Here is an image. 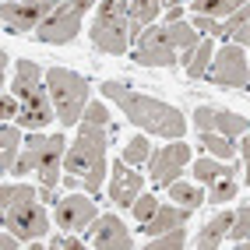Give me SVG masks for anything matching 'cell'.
I'll use <instances>...</instances> for the list:
<instances>
[{"label":"cell","instance_id":"cell-1","mask_svg":"<svg viewBox=\"0 0 250 250\" xmlns=\"http://www.w3.org/2000/svg\"><path fill=\"white\" fill-rule=\"evenodd\" d=\"M103 95L120 106V113H127V120L138 130H145V134H155V138H183L187 134L183 113L169 103H162V99H152V95L124 85V81H106Z\"/></svg>","mask_w":250,"mask_h":250},{"label":"cell","instance_id":"cell-2","mask_svg":"<svg viewBox=\"0 0 250 250\" xmlns=\"http://www.w3.org/2000/svg\"><path fill=\"white\" fill-rule=\"evenodd\" d=\"M106 145H109V127L81 120L78 138L63 155V169L85 183V190L92 197L103 190V180H106Z\"/></svg>","mask_w":250,"mask_h":250},{"label":"cell","instance_id":"cell-3","mask_svg":"<svg viewBox=\"0 0 250 250\" xmlns=\"http://www.w3.org/2000/svg\"><path fill=\"white\" fill-rule=\"evenodd\" d=\"M46 201L39 190H32L28 183H4L0 187V211H4V226L18 232L25 243H36L49 232V215L42 208Z\"/></svg>","mask_w":250,"mask_h":250},{"label":"cell","instance_id":"cell-4","mask_svg":"<svg viewBox=\"0 0 250 250\" xmlns=\"http://www.w3.org/2000/svg\"><path fill=\"white\" fill-rule=\"evenodd\" d=\"M201 42L197 28L187 21H176V25H162L152 28L148 25L141 36H138V49H134V60L141 67H176V49H194Z\"/></svg>","mask_w":250,"mask_h":250},{"label":"cell","instance_id":"cell-5","mask_svg":"<svg viewBox=\"0 0 250 250\" xmlns=\"http://www.w3.org/2000/svg\"><path fill=\"white\" fill-rule=\"evenodd\" d=\"M11 95L21 99V113L18 120L21 127L28 130H42L53 124V95H49V88L42 85V71L39 63L32 60H18V67H14V81H11Z\"/></svg>","mask_w":250,"mask_h":250},{"label":"cell","instance_id":"cell-6","mask_svg":"<svg viewBox=\"0 0 250 250\" xmlns=\"http://www.w3.org/2000/svg\"><path fill=\"white\" fill-rule=\"evenodd\" d=\"M88 39L99 53H127L130 39V0H103L99 14L88 28Z\"/></svg>","mask_w":250,"mask_h":250},{"label":"cell","instance_id":"cell-7","mask_svg":"<svg viewBox=\"0 0 250 250\" xmlns=\"http://www.w3.org/2000/svg\"><path fill=\"white\" fill-rule=\"evenodd\" d=\"M46 88L53 95V106H57V120L63 127H74L81 124L88 106V78H81L67 67H49L46 71Z\"/></svg>","mask_w":250,"mask_h":250},{"label":"cell","instance_id":"cell-8","mask_svg":"<svg viewBox=\"0 0 250 250\" xmlns=\"http://www.w3.org/2000/svg\"><path fill=\"white\" fill-rule=\"evenodd\" d=\"M95 0H67V4H57V11L36 28V39L46 46H63L71 42L81 32V14H85Z\"/></svg>","mask_w":250,"mask_h":250},{"label":"cell","instance_id":"cell-9","mask_svg":"<svg viewBox=\"0 0 250 250\" xmlns=\"http://www.w3.org/2000/svg\"><path fill=\"white\" fill-rule=\"evenodd\" d=\"M208 78L215 81V85H222V88H250V67H247L243 46L226 42L222 49H215Z\"/></svg>","mask_w":250,"mask_h":250},{"label":"cell","instance_id":"cell-10","mask_svg":"<svg viewBox=\"0 0 250 250\" xmlns=\"http://www.w3.org/2000/svg\"><path fill=\"white\" fill-rule=\"evenodd\" d=\"M53 11H57L53 0H4L0 18H4V28L7 32L21 36V32H36Z\"/></svg>","mask_w":250,"mask_h":250},{"label":"cell","instance_id":"cell-11","mask_svg":"<svg viewBox=\"0 0 250 250\" xmlns=\"http://www.w3.org/2000/svg\"><path fill=\"white\" fill-rule=\"evenodd\" d=\"M28 141L36 145V173L42 180V187H53L60 183V169H63V155H67V138L53 134V138H42V134H28Z\"/></svg>","mask_w":250,"mask_h":250},{"label":"cell","instance_id":"cell-12","mask_svg":"<svg viewBox=\"0 0 250 250\" xmlns=\"http://www.w3.org/2000/svg\"><path fill=\"white\" fill-rule=\"evenodd\" d=\"M145 194V180L138 169H130L127 159H116L109 166V197L116 208H134V201Z\"/></svg>","mask_w":250,"mask_h":250},{"label":"cell","instance_id":"cell-13","mask_svg":"<svg viewBox=\"0 0 250 250\" xmlns=\"http://www.w3.org/2000/svg\"><path fill=\"white\" fill-rule=\"evenodd\" d=\"M190 162V145H183V141H173V145H166L159 148V152H152V159H148V169H152V183H169L183 173V166Z\"/></svg>","mask_w":250,"mask_h":250},{"label":"cell","instance_id":"cell-14","mask_svg":"<svg viewBox=\"0 0 250 250\" xmlns=\"http://www.w3.org/2000/svg\"><path fill=\"white\" fill-rule=\"evenodd\" d=\"M88 243L99 247V250H130L134 247V236H130V229L116 215H99L88 226Z\"/></svg>","mask_w":250,"mask_h":250},{"label":"cell","instance_id":"cell-15","mask_svg":"<svg viewBox=\"0 0 250 250\" xmlns=\"http://www.w3.org/2000/svg\"><path fill=\"white\" fill-rule=\"evenodd\" d=\"M194 127H197V134H201V130H219L226 138H240V134L250 130V120L240 116V113H229V109L201 106V109H194Z\"/></svg>","mask_w":250,"mask_h":250},{"label":"cell","instance_id":"cell-16","mask_svg":"<svg viewBox=\"0 0 250 250\" xmlns=\"http://www.w3.org/2000/svg\"><path fill=\"white\" fill-rule=\"evenodd\" d=\"M99 219L95 215V201L92 197H81V194H67L57 201V226L60 229H71V232H81L85 226H92Z\"/></svg>","mask_w":250,"mask_h":250},{"label":"cell","instance_id":"cell-17","mask_svg":"<svg viewBox=\"0 0 250 250\" xmlns=\"http://www.w3.org/2000/svg\"><path fill=\"white\" fill-rule=\"evenodd\" d=\"M232 222H236V211H219V215H211V219L205 222V229L201 232H197V247H201V250H215V247H222V236H226V232L232 229Z\"/></svg>","mask_w":250,"mask_h":250},{"label":"cell","instance_id":"cell-18","mask_svg":"<svg viewBox=\"0 0 250 250\" xmlns=\"http://www.w3.org/2000/svg\"><path fill=\"white\" fill-rule=\"evenodd\" d=\"M187 219H190V208H180V205H159V211H155L145 226H138V229H145L148 236H159V232H166V229L183 226Z\"/></svg>","mask_w":250,"mask_h":250},{"label":"cell","instance_id":"cell-19","mask_svg":"<svg viewBox=\"0 0 250 250\" xmlns=\"http://www.w3.org/2000/svg\"><path fill=\"white\" fill-rule=\"evenodd\" d=\"M211 57H215V42L211 39H201L194 49H183V71H187V78H205L208 67H211Z\"/></svg>","mask_w":250,"mask_h":250},{"label":"cell","instance_id":"cell-20","mask_svg":"<svg viewBox=\"0 0 250 250\" xmlns=\"http://www.w3.org/2000/svg\"><path fill=\"white\" fill-rule=\"evenodd\" d=\"M18 155H21V127L4 124V130H0V173H14Z\"/></svg>","mask_w":250,"mask_h":250},{"label":"cell","instance_id":"cell-21","mask_svg":"<svg viewBox=\"0 0 250 250\" xmlns=\"http://www.w3.org/2000/svg\"><path fill=\"white\" fill-rule=\"evenodd\" d=\"M159 7H162V0H130V32H134V39L155 21Z\"/></svg>","mask_w":250,"mask_h":250},{"label":"cell","instance_id":"cell-22","mask_svg":"<svg viewBox=\"0 0 250 250\" xmlns=\"http://www.w3.org/2000/svg\"><path fill=\"white\" fill-rule=\"evenodd\" d=\"M169 197L180 205V208H201L205 201H208V194L201 190V187H194V183H183V180H173L169 183Z\"/></svg>","mask_w":250,"mask_h":250},{"label":"cell","instance_id":"cell-23","mask_svg":"<svg viewBox=\"0 0 250 250\" xmlns=\"http://www.w3.org/2000/svg\"><path fill=\"white\" fill-rule=\"evenodd\" d=\"M236 169H240V166L232 162L229 169L211 183V190H208V201H211V205H219V208H222L226 201H232V197H236Z\"/></svg>","mask_w":250,"mask_h":250},{"label":"cell","instance_id":"cell-24","mask_svg":"<svg viewBox=\"0 0 250 250\" xmlns=\"http://www.w3.org/2000/svg\"><path fill=\"white\" fill-rule=\"evenodd\" d=\"M243 4H250V0H194V14H208V18L226 21L229 14L240 11Z\"/></svg>","mask_w":250,"mask_h":250},{"label":"cell","instance_id":"cell-25","mask_svg":"<svg viewBox=\"0 0 250 250\" xmlns=\"http://www.w3.org/2000/svg\"><path fill=\"white\" fill-rule=\"evenodd\" d=\"M201 145L208 148L215 159H226V162L236 159V145H232V138L219 134V130H201Z\"/></svg>","mask_w":250,"mask_h":250},{"label":"cell","instance_id":"cell-26","mask_svg":"<svg viewBox=\"0 0 250 250\" xmlns=\"http://www.w3.org/2000/svg\"><path fill=\"white\" fill-rule=\"evenodd\" d=\"M232 162H226V159H197L194 162V180H201V183H215L226 169H229Z\"/></svg>","mask_w":250,"mask_h":250},{"label":"cell","instance_id":"cell-27","mask_svg":"<svg viewBox=\"0 0 250 250\" xmlns=\"http://www.w3.org/2000/svg\"><path fill=\"white\" fill-rule=\"evenodd\" d=\"M183 243H187V229L176 226V229H166L159 236H152L148 240V250H180Z\"/></svg>","mask_w":250,"mask_h":250},{"label":"cell","instance_id":"cell-28","mask_svg":"<svg viewBox=\"0 0 250 250\" xmlns=\"http://www.w3.org/2000/svg\"><path fill=\"white\" fill-rule=\"evenodd\" d=\"M124 159H127L130 166H141V162H148V159H152V141H148L145 134L130 138V141H127V148H124Z\"/></svg>","mask_w":250,"mask_h":250},{"label":"cell","instance_id":"cell-29","mask_svg":"<svg viewBox=\"0 0 250 250\" xmlns=\"http://www.w3.org/2000/svg\"><path fill=\"white\" fill-rule=\"evenodd\" d=\"M229 236H232V243H240V247H247V243H250V205L236 211V222H232Z\"/></svg>","mask_w":250,"mask_h":250},{"label":"cell","instance_id":"cell-30","mask_svg":"<svg viewBox=\"0 0 250 250\" xmlns=\"http://www.w3.org/2000/svg\"><path fill=\"white\" fill-rule=\"evenodd\" d=\"M130 211H134V219L145 226V222H148V219H152V215L159 211V197H155V194H141L138 201H134V208H130Z\"/></svg>","mask_w":250,"mask_h":250},{"label":"cell","instance_id":"cell-31","mask_svg":"<svg viewBox=\"0 0 250 250\" xmlns=\"http://www.w3.org/2000/svg\"><path fill=\"white\" fill-rule=\"evenodd\" d=\"M243 25H250V4H243L240 11H232L229 18L222 21V39H226V36H232V32L243 28Z\"/></svg>","mask_w":250,"mask_h":250},{"label":"cell","instance_id":"cell-32","mask_svg":"<svg viewBox=\"0 0 250 250\" xmlns=\"http://www.w3.org/2000/svg\"><path fill=\"white\" fill-rule=\"evenodd\" d=\"M28 169H36V145H32V141L25 138V148H21L18 162H14V173H18V176H25Z\"/></svg>","mask_w":250,"mask_h":250},{"label":"cell","instance_id":"cell-33","mask_svg":"<svg viewBox=\"0 0 250 250\" xmlns=\"http://www.w3.org/2000/svg\"><path fill=\"white\" fill-rule=\"evenodd\" d=\"M81 120H88V124H99V127H109V109L103 103H88L85 106V116Z\"/></svg>","mask_w":250,"mask_h":250},{"label":"cell","instance_id":"cell-34","mask_svg":"<svg viewBox=\"0 0 250 250\" xmlns=\"http://www.w3.org/2000/svg\"><path fill=\"white\" fill-rule=\"evenodd\" d=\"M18 113H21V99L18 95H4V103H0V116H4V124H11Z\"/></svg>","mask_w":250,"mask_h":250},{"label":"cell","instance_id":"cell-35","mask_svg":"<svg viewBox=\"0 0 250 250\" xmlns=\"http://www.w3.org/2000/svg\"><path fill=\"white\" fill-rule=\"evenodd\" d=\"M49 247H53V250H81V240L78 236H53Z\"/></svg>","mask_w":250,"mask_h":250},{"label":"cell","instance_id":"cell-36","mask_svg":"<svg viewBox=\"0 0 250 250\" xmlns=\"http://www.w3.org/2000/svg\"><path fill=\"white\" fill-rule=\"evenodd\" d=\"M232 42H236V46H243V49H250V25H243V28H236V32H232Z\"/></svg>","mask_w":250,"mask_h":250},{"label":"cell","instance_id":"cell-37","mask_svg":"<svg viewBox=\"0 0 250 250\" xmlns=\"http://www.w3.org/2000/svg\"><path fill=\"white\" fill-rule=\"evenodd\" d=\"M176 21H183V7L180 4H173L169 11H166V25H176Z\"/></svg>","mask_w":250,"mask_h":250},{"label":"cell","instance_id":"cell-38","mask_svg":"<svg viewBox=\"0 0 250 250\" xmlns=\"http://www.w3.org/2000/svg\"><path fill=\"white\" fill-rule=\"evenodd\" d=\"M243 162H247V183H250V130H247V141H243Z\"/></svg>","mask_w":250,"mask_h":250},{"label":"cell","instance_id":"cell-39","mask_svg":"<svg viewBox=\"0 0 250 250\" xmlns=\"http://www.w3.org/2000/svg\"><path fill=\"white\" fill-rule=\"evenodd\" d=\"M162 4H166V7H173V4H180V0H162Z\"/></svg>","mask_w":250,"mask_h":250}]
</instances>
